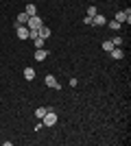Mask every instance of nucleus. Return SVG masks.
<instances>
[{"label": "nucleus", "instance_id": "9", "mask_svg": "<svg viewBox=\"0 0 131 146\" xmlns=\"http://www.w3.org/2000/svg\"><path fill=\"white\" fill-rule=\"evenodd\" d=\"M37 33H39V37H42V39L50 37V29H48V26H39V29H37Z\"/></svg>", "mask_w": 131, "mask_h": 146}, {"label": "nucleus", "instance_id": "2", "mask_svg": "<svg viewBox=\"0 0 131 146\" xmlns=\"http://www.w3.org/2000/svg\"><path fill=\"white\" fill-rule=\"evenodd\" d=\"M39 26H44L42 18H39V15H31V18H29V22H26V29H29V31H37Z\"/></svg>", "mask_w": 131, "mask_h": 146}, {"label": "nucleus", "instance_id": "10", "mask_svg": "<svg viewBox=\"0 0 131 146\" xmlns=\"http://www.w3.org/2000/svg\"><path fill=\"white\" fill-rule=\"evenodd\" d=\"M24 79L26 81H33V79H35V70H33V68H24Z\"/></svg>", "mask_w": 131, "mask_h": 146}, {"label": "nucleus", "instance_id": "3", "mask_svg": "<svg viewBox=\"0 0 131 146\" xmlns=\"http://www.w3.org/2000/svg\"><path fill=\"white\" fill-rule=\"evenodd\" d=\"M116 22H120V24L127 22V24H129V22H131V11H129V9H127V11H118V13H116Z\"/></svg>", "mask_w": 131, "mask_h": 146}, {"label": "nucleus", "instance_id": "15", "mask_svg": "<svg viewBox=\"0 0 131 146\" xmlns=\"http://www.w3.org/2000/svg\"><path fill=\"white\" fill-rule=\"evenodd\" d=\"M33 42H35V48H44V39L42 37H35Z\"/></svg>", "mask_w": 131, "mask_h": 146}, {"label": "nucleus", "instance_id": "11", "mask_svg": "<svg viewBox=\"0 0 131 146\" xmlns=\"http://www.w3.org/2000/svg\"><path fill=\"white\" fill-rule=\"evenodd\" d=\"M50 107H39V109H35V116H37V120H42L44 116H46V111H48Z\"/></svg>", "mask_w": 131, "mask_h": 146}, {"label": "nucleus", "instance_id": "5", "mask_svg": "<svg viewBox=\"0 0 131 146\" xmlns=\"http://www.w3.org/2000/svg\"><path fill=\"white\" fill-rule=\"evenodd\" d=\"M109 52H112V57H114V59H122V57H125V50L120 48V46H114V48L109 50Z\"/></svg>", "mask_w": 131, "mask_h": 146}, {"label": "nucleus", "instance_id": "18", "mask_svg": "<svg viewBox=\"0 0 131 146\" xmlns=\"http://www.w3.org/2000/svg\"><path fill=\"white\" fill-rule=\"evenodd\" d=\"M112 42H114V46H120V44H122V37H114Z\"/></svg>", "mask_w": 131, "mask_h": 146}, {"label": "nucleus", "instance_id": "4", "mask_svg": "<svg viewBox=\"0 0 131 146\" xmlns=\"http://www.w3.org/2000/svg\"><path fill=\"white\" fill-rule=\"evenodd\" d=\"M15 35H18L20 39H26V37H29V29H26V26H18V24H15Z\"/></svg>", "mask_w": 131, "mask_h": 146}, {"label": "nucleus", "instance_id": "17", "mask_svg": "<svg viewBox=\"0 0 131 146\" xmlns=\"http://www.w3.org/2000/svg\"><path fill=\"white\" fill-rule=\"evenodd\" d=\"M96 13H98V11H96V7H90V9H87V15H90V18H94Z\"/></svg>", "mask_w": 131, "mask_h": 146}, {"label": "nucleus", "instance_id": "14", "mask_svg": "<svg viewBox=\"0 0 131 146\" xmlns=\"http://www.w3.org/2000/svg\"><path fill=\"white\" fill-rule=\"evenodd\" d=\"M112 48H114V42H112V39H107V42H103V50H107V52H109Z\"/></svg>", "mask_w": 131, "mask_h": 146}, {"label": "nucleus", "instance_id": "8", "mask_svg": "<svg viewBox=\"0 0 131 146\" xmlns=\"http://www.w3.org/2000/svg\"><path fill=\"white\" fill-rule=\"evenodd\" d=\"M26 22H29V15H26V13H20L18 20H15V24H18V26H26Z\"/></svg>", "mask_w": 131, "mask_h": 146}, {"label": "nucleus", "instance_id": "16", "mask_svg": "<svg viewBox=\"0 0 131 146\" xmlns=\"http://www.w3.org/2000/svg\"><path fill=\"white\" fill-rule=\"evenodd\" d=\"M109 29L118 31V29H120V22H116V20H112V22H109Z\"/></svg>", "mask_w": 131, "mask_h": 146}, {"label": "nucleus", "instance_id": "1", "mask_svg": "<svg viewBox=\"0 0 131 146\" xmlns=\"http://www.w3.org/2000/svg\"><path fill=\"white\" fill-rule=\"evenodd\" d=\"M42 124H44V127H53V124H57V113L53 109H48V111H46V116L42 118Z\"/></svg>", "mask_w": 131, "mask_h": 146}, {"label": "nucleus", "instance_id": "6", "mask_svg": "<svg viewBox=\"0 0 131 146\" xmlns=\"http://www.w3.org/2000/svg\"><path fill=\"white\" fill-rule=\"evenodd\" d=\"M46 85L53 87V90H59V83H57V79L53 76V74H48V76H46Z\"/></svg>", "mask_w": 131, "mask_h": 146}, {"label": "nucleus", "instance_id": "13", "mask_svg": "<svg viewBox=\"0 0 131 146\" xmlns=\"http://www.w3.org/2000/svg\"><path fill=\"white\" fill-rule=\"evenodd\" d=\"M26 15H29V18H31V15H37V9H35V5H26Z\"/></svg>", "mask_w": 131, "mask_h": 146}, {"label": "nucleus", "instance_id": "12", "mask_svg": "<svg viewBox=\"0 0 131 146\" xmlns=\"http://www.w3.org/2000/svg\"><path fill=\"white\" fill-rule=\"evenodd\" d=\"M46 55H48V52H46L44 48H37V52H35V59H37V61H44V59H46Z\"/></svg>", "mask_w": 131, "mask_h": 146}, {"label": "nucleus", "instance_id": "7", "mask_svg": "<svg viewBox=\"0 0 131 146\" xmlns=\"http://www.w3.org/2000/svg\"><path fill=\"white\" fill-rule=\"evenodd\" d=\"M92 24H96V26H105L107 24V18H103V15H94V20H92Z\"/></svg>", "mask_w": 131, "mask_h": 146}]
</instances>
